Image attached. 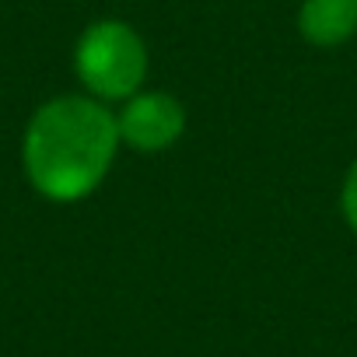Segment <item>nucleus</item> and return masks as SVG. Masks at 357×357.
Returning a JSON list of instances; mask_svg holds the SVG:
<instances>
[{
	"label": "nucleus",
	"instance_id": "nucleus-1",
	"mask_svg": "<svg viewBox=\"0 0 357 357\" xmlns=\"http://www.w3.org/2000/svg\"><path fill=\"white\" fill-rule=\"evenodd\" d=\"M119 144V126L105 102L91 95H60L29 119L22 165L39 197L77 204L102 186Z\"/></svg>",
	"mask_w": 357,
	"mask_h": 357
},
{
	"label": "nucleus",
	"instance_id": "nucleus-2",
	"mask_svg": "<svg viewBox=\"0 0 357 357\" xmlns=\"http://www.w3.org/2000/svg\"><path fill=\"white\" fill-rule=\"evenodd\" d=\"M77 81L98 102H126L140 91L147 74V50L144 39L116 18L95 22L84 29L74 50Z\"/></svg>",
	"mask_w": 357,
	"mask_h": 357
},
{
	"label": "nucleus",
	"instance_id": "nucleus-3",
	"mask_svg": "<svg viewBox=\"0 0 357 357\" xmlns=\"http://www.w3.org/2000/svg\"><path fill=\"white\" fill-rule=\"evenodd\" d=\"M119 140L137 151H168L186 133V109L165 91H137L116 116Z\"/></svg>",
	"mask_w": 357,
	"mask_h": 357
},
{
	"label": "nucleus",
	"instance_id": "nucleus-4",
	"mask_svg": "<svg viewBox=\"0 0 357 357\" xmlns=\"http://www.w3.org/2000/svg\"><path fill=\"white\" fill-rule=\"evenodd\" d=\"M298 29L312 46H340L357 32V0H305Z\"/></svg>",
	"mask_w": 357,
	"mask_h": 357
},
{
	"label": "nucleus",
	"instance_id": "nucleus-5",
	"mask_svg": "<svg viewBox=\"0 0 357 357\" xmlns=\"http://www.w3.org/2000/svg\"><path fill=\"white\" fill-rule=\"evenodd\" d=\"M340 204H343L347 225L357 231V161L350 165V172H347V178H343V197H340Z\"/></svg>",
	"mask_w": 357,
	"mask_h": 357
}]
</instances>
